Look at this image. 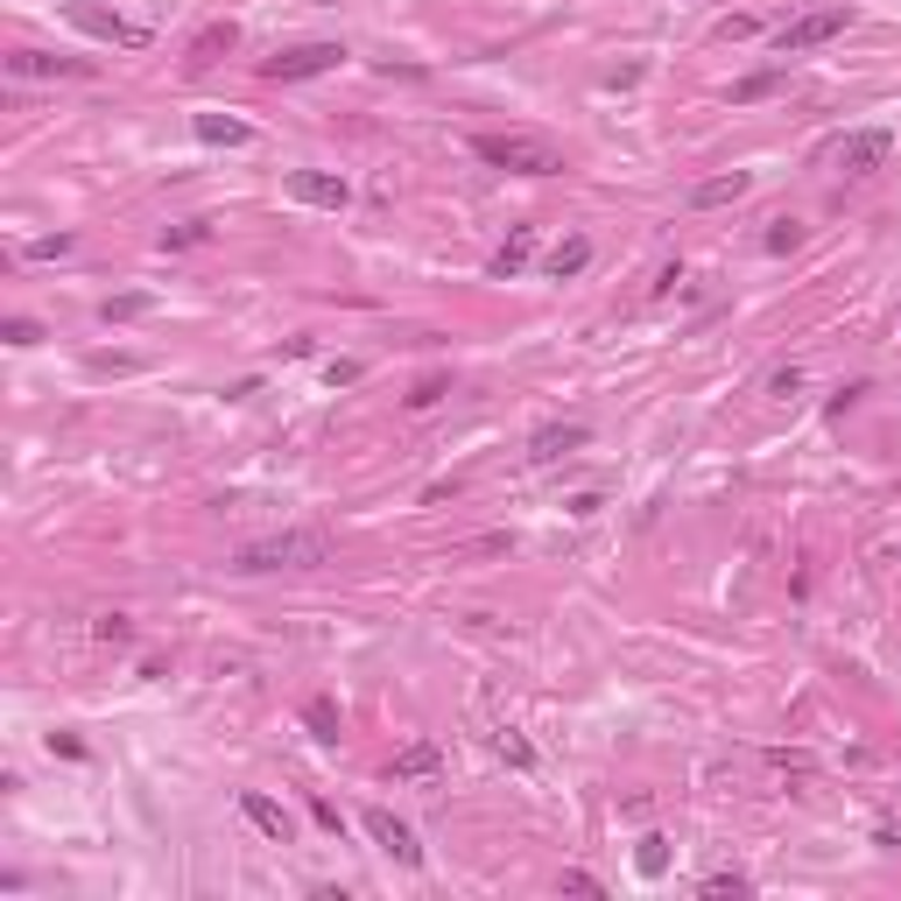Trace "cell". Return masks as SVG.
I'll use <instances>...</instances> for the list:
<instances>
[{
	"instance_id": "cell-1",
	"label": "cell",
	"mask_w": 901,
	"mask_h": 901,
	"mask_svg": "<svg viewBox=\"0 0 901 901\" xmlns=\"http://www.w3.org/2000/svg\"><path fill=\"white\" fill-rule=\"evenodd\" d=\"M332 557V529H282V535H261L233 557L239 578H261V570H310Z\"/></svg>"
},
{
	"instance_id": "cell-2",
	"label": "cell",
	"mask_w": 901,
	"mask_h": 901,
	"mask_svg": "<svg viewBox=\"0 0 901 901\" xmlns=\"http://www.w3.org/2000/svg\"><path fill=\"white\" fill-rule=\"evenodd\" d=\"M472 156L479 162H493V170H507V176H557L564 170V156H557V141L550 134H472Z\"/></svg>"
},
{
	"instance_id": "cell-3",
	"label": "cell",
	"mask_w": 901,
	"mask_h": 901,
	"mask_svg": "<svg viewBox=\"0 0 901 901\" xmlns=\"http://www.w3.org/2000/svg\"><path fill=\"white\" fill-rule=\"evenodd\" d=\"M338 64H345L338 42H289V50H275L261 64V78L268 85H304V78H324V71H338Z\"/></svg>"
},
{
	"instance_id": "cell-4",
	"label": "cell",
	"mask_w": 901,
	"mask_h": 901,
	"mask_svg": "<svg viewBox=\"0 0 901 901\" xmlns=\"http://www.w3.org/2000/svg\"><path fill=\"white\" fill-rule=\"evenodd\" d=\"M852 28V8H810L795 14L789 28H775V57H803V50H824L831 36H846Z\"/></svg>"
},
{
	"instance_id": "cell-5",
	"label": "cell",
	"mask_w": 901,
	"mask_h": 901,
	"mask_svg": "<svg viewBox=\"0 0 901 901\" xmlns=\"http://www.w3.org/2000/svg\"><path fill=\"white\" fill-rule=\"evenodd\" d=\"M64 22L85 28V36H99V42H120V50H141V42H148L141 22H127V14H113V8H99V0H71Z\"/></svg>"
},
{
	"instance_id": "cell-6",
	"label": "cell",
	"mask_w": 901,
	"mask_h": 901,
	"mask_svg": "<svg viewBox=\"0 0 901 901\" xmlns=\"http://www.w3.org/2000/svg\"><path fill=\"white\" fill-rule=\"evenodd\" d=\"M282 190H289L296 205H310V212H345V205H353V184L332 176V170H289Z\"/></svg>"
},
{
	"instance_id": "cell-7",
	"label": "cell",
	"mask_w": 901,
	"mask_h": 901,
	"mask_svg": "<svg viewBox=\"0 0 901 901\" xmlns=\"http://www.w3.org/2000/svg\"><path fill=\"white\" fill-rule=\"evenodd\" d=\"M888 156H894V134L888 127H860V134H846V148H838V170L846 176H874V170H888Z\"/></svg>"
},
{
	"instance_id": "cell-8",
	"label": "cell",
	"mask_w": 901,
	"mask_h": 901,
	"mask_svg": "<svg viewBox=\"0 0 901 901\" xmlns=\"http://www.w3.org/2000/svg\"><path fill=\"white\" fill-rule=\"evenodd\" d=\"M359 824H367V838H373V846H381L395 866H423V846H416V831L395 817V810H367Z\"/></svg>"
},
{
	"instance_id": "cell-9",
	"label": "cell",
	"mask_w": 901,
	"mask_h": 901,
	"mask_svg": "<svg viewBox=\"0 0 901 901\" xmlns=\"http://www.w3.org/2000/svg\"><path fill=\"white\" fill-rule=\"evenodd\" d=\"M8 78H92L85 57H42V50H14L8 57Z\"/></svg>"
},
{
	"instance_id": "cell-10",
	"label": "cell",
	"mask_w": 901,
	"mask_h": 901,
	"mask_svg": "<svg viewBox=\"0 0 901 901\" xmlns=\"http://www.w3.org/2000/svg\"><path fill=\"white\" fill-rule=\"evenodd\" d=\"M437 775H444L437 740H409L395 761H387V782H437Z\"/></svg>"
},
{
	"instance_id": "cell-11",
	"label": "cell",
	"mask_w": 901,
	"mask_h": 901,
	"mask_svg": "<svg viewBox=\"0 0 901 901\" xmlns=\"http://www.w3.org/2000/svg\"><path fill=\"white\" fill-rule=\"evenodd\" d=\"M239 810H247V824H254V831H268V838H275V846H289V838H296V817H289V810L275 803V795L247 789V795H239Z\"/></svg>"
},
{
	"instance_id": "cell-12",
	"label": "cell",
	"mask_w": 901,
	"mask_h": 901,
	"mask_svg": "<svg viewBox=\"0 0 901 901\" xmlns=\"http://www.w3.org/2000/svg\"><path fill=\"white\" fill-rule=\"evenodd\" d=\"M584 437H592L584 423H543V430L529 437V458H535V465H557V458H570V450H584Z\"/></svg>"
},
{
	"instance_id": "cell-13",
	"label": "cell",
	"mask_w": 901,
	"mask_h": 901,
	"mask_svg": "<svg viewBox=\"0 0 901 901\" xmlns=\"http://www.w3.org/2000/svg\"><path fill=\"white\" fill-rule=\"evenodd\" d=\"M233 42H239V28H233V22H205L198 36H190V50H184V71H212L219 57L233 50Z\"/></svg>"
},
{
	"instance_id": "cell-14",
	"label": "cell",
	"mask_w": 901,
	"mask_h": 901,
	"mask_svg": "<svg viewBox=\"0 0 901 901\" xmlns=\"http://www.w3.org/2000/svg\"><path fill=\"white\" fill-rule=\"evenodd\" d=\"M746 190H754V176H746V170H726V176H704V184H690V205H698V212H718V205H740Z\"/></svg>"
},
{
	"instance_id": "cell-15",
	"label": "cell",
	"mask_w": 901,
	"mask_h": 901,
	"mask_svg": "<svg viewBox=\"0 0 901 901\" xmlns=\"http://www.w3.org/2000/svg\"><path fill=\"white\" fill-rule=\"evenodd\" d=\"M529 261H535V225H515V233L493 247V261H486V268H493V282H515Z\"/></svg>"
},
{
	"instance_id": "cell-16",
	"label": "cell",
	"mask_w": 901,
	"mask_h": 901,
	"mask_svg": "<svg viewBox=\"0 0 901 901\" xmlns=\"http://www.w3.org/2000/svg\"><path fill=\"white\" fill-rule=\"evenodd\" d=\"M584 261H592V239L570 233V239H557V247L543 254V275L550 282H570V275H584Z\"/></svg>"
},
{
	"instance_id": "cell-17",
	"label": "cell",
	"mask_w": 901,
	"mask_h": 901,
	"mask_svg": "<svg viewBox=\"0 0 901 901\" xmlns=\"http://www.w3.org/2000/svg\"><path fill=\"white\" fill-rule=\"evenodd\" d=\"M190 127H198V141H212V148H247L254 141V127H247V120H233V113H198Z\"/></svg>"
},
{
	"instance_id": "cell-18",
	"label": "cell",
	"mask_w": 901,
	"mask_h": 901,
	"mask_svg": "<svg viewBox=\"0 0 901 901\" xmlns=\"http://www.w3.org/2000/svg\"><path fill=\"white\" fill-rule=\"evenodd\" d=\"M304 726H310V740L338 746V704H332V698H310V704H304Z\"/></svg>"
},
{
	"instance_id": "cell-19",
	"label": "cell",
	"mask_w": 901,
	"mask_h": 901,
	"mask_svg": "<svg viewBox=\"0 0 901 901\" xmlns=\"http://www.w3.org/2000/svg\"><path fill=\"white\" fill-rule=\"evenodd\" d=\"M148 310H156V296L127 289V296H107V304H99V318H107V324H134V318H148Z\"/></svg>"
},
{
	"instance_id": "cell-20",
	"label": "cell",
	"mask_w": 901,
	"mask_h": 901,
	"mask_svg": "<svg viewBox=\"0 0 901 901\" xmlns=\"http://www.w3.org/2000/svg\"><path fill=\"white\" fill-rule=\"evenodd\" d=\"M634 874L641 880H663L669 874V838H641V846H634Z\"/></svg>"
},
{
	"instance_id": "cell-21",
	"label": "cell",
	"mask_w": 901,
	"mask_h": 901,
	"mask_svg": "<svg viewBox=\"0 0 901 901\" xmlns=\"http://www.w3.org/2000/svg\"><path fill=\"white\" fill-rule=\"evenodd\" d=\"M444 395H450V373H423V381L409 387V409H437Z\"/></svg>"
},
{
	"instance_id": "cell-22",
	"label": "cell",
	"mask_w": 901,
	"mask_h": 901,
	"mask_svg": "<svg viewBox=\"0 0 901 901\" xmlns=\"http://www.w3.org/2000/svg\"><path fill=\"white\" fill-rule=\"evenodd\" d=\"M698 894H704V901H740V894H746V874H704Z\"/></svg>"
},
{
	"instance_id": "cell-23",
	"label": "cell",
	"mask_w": 901,
	"mask_h": 901,
	"mask_svg": "<svg viewBox=\"0 0 901 901\" xmlns=\"http://www.w3.org/2000/svg\"><path fill=\"white\" fill-rule=\"evenodd\" d=\"M493 746H501V761H507V768H521V775L535 768V746L521 740V732H501V740H493Z\"/></svg>"
},
{
	"instance_id": "cell-24",
	"label": "cell",
	"mask_w": 901,
	"mask_h": 901,
	"mask_svg": "<svg viewBox=\"0 0 901 901\" xmlns=\"http://www.w3.org/2000/svg\"><path fill=\"white\" fill-rule=\"evenodd\" d=\"M78 247V233H50V239H28V261H64Z\"/></svg>"
},
{
	"instance_id": "cell-25",
	"label": "cell",
	"mask_w": 901,
	"mask_h": 901,
	"mask_svg": "<svg viewBox=\"0 0 901 901\" xmlns=\"http://www.w3.org/2000/svg\"><path fill=\"white\" fill-rule=\"evenodd\" d=\"M795 247H803V225H795V219H775L768 225V254H795Z\"/></svg>"
},
{
	"instance_id": "cell-26",
	"label": "cell",
	"mask_w": 901,
	"mask_h": 901,
	"mask_svg": "<svg viewBox=\"0 0 901 901\" xmlns=\"http://www.w3.org/2000/svg\"><path fill=\"white\" fill-rule=\"evenodd\" d=\"M0 338L28 353V345H42V324H36V318H8V324H0Z\"/></svg>"
},
{
	"instance_id": "cell-27",
	"label": "cell",
	"mask_w": 901,
	"mask_h": 901,
	"mask_svg": "<svg viewBox=\"0 0 901 901\" xmlns=\"http://www.w3.org/2000/svg\"><path fill=\"white\" fill-rule=\"evenodd\" d=\"M768 395L775 402H795V395H803V373H795V367H775L768 373Z\"/></svg>"
},
{
	"instance_id": "cell-28",
	"label": "cell",
	"mask_w": 901,
	"mask_h": 901,
	"mask_svg": "<svg viewBox=\"0 0 901 901\" xmlns=\"http://www.w3.org/2000/svg\"><path fill=\"white\" fill-rule=\"evenodd\" d=\"M768 92H775V71H754V78L732 85V99H740V107H746V99H768Z\"/></svg>"
},
{
	"instance_id": "cell-29",
	"label": "cell",
	"mask_w": 901,
	"mask_h": 901,
	"mask_svg": "<svg viewBox=\"0 0 901 901\" xmlns=\"http://www.w3.org/2000/svg\"><path fill=\"white\" fill-rule=\"evenodd\" d=\"M92 634H99V641H113V649H127V641H134V620H120V613H107V620H99Z\"/></svg>"
},
{
	"instance_id": "cell-30",
	"label": "cell",
	"mask_w": 901,
	"mask_h": 901,
	"mask_svg": "<svg viewBox=\"0 0 901 901\" xmlns=\"http://www.w3.org/2000/svg\"><path fill=\"white\" fill-rule=\"evenodd\" d=\"M754 14H726V22H718V36H726V42H746V36H754Z\"/></svg>"
},
{
	"instance_id": "cell-31",
	"label": "cell",
	"mask_w": 901,
	"mask_h": 901,
	"mask_svg": "<svg viewBox=\"0 0 901 901\" xmlns=\"http://www.w3.org/2000/svg\"><path fill=\"white\" fill-rule=\"evenodd\" d=\"M198 239H205V225L190 219V225H170V233H162V247H198Z\"/></svg>"
},
{
	"instance_id": "cell-32",
	"label": "cell",
	"mask_w": 901,
	"mask_h": 901,
	"mask_svg": "<svg viewBox=\"0 0 901 901\" xmlns=\"http://www.w3.org/2000/svg\"><path fill=\"white\" fill-rule=\"evenodd\" d=\"M324 381H332V387H353L359 381V359H332V367H324Z\"/></svg>"
},
{
	"instance_id": "cell-33",
	"label": "cell",
	"mask_w": 901,
	"mask_h": 901,
	"mask_svg": "<svg viewBox=\"0 0 901 901\" xmlns=\"http://www.w3.org/2000/svg\"><path fill=\"white\" fill-rule=\"evenodd\" d=\"M598 507H606V493H570V515H578V521H592Z\"/></svg>"
},
{
	"instance_id": "cell-34",
	"label": "cell",
	"mask_w": 901,
	"mask_h": 901,
	"mask_svg": "<svg viewBox=\"0 0 901 901\" xmlns=\"http://www.w3.org/2000/svg\"><path fill=\"white\" fill-rule=\"evenodd\" d=\"M50 754H64V761H85V740H71V732H50Z\"/></svg>"
},
{
	"instance_id": "cell-35",
	"label": "cell",
	"mask_w": 901,
	"mask_h": 901,
	"mask_svg": "<svg viewBox=\"0 0 901 901\" xmlns=\"http://www.w3.org/2000/svg\"><path fill=\"white\" fill-rule=\"evenodd\" d=\"M874 846H880V852H901V824H880V831H874Z\"/></svg>"
},
{
	"instance_id": "cell-36",
	"label": "cell",
	"mask_w": 901,
	"mask_h": 901,
	"mask_svg": "<svg viewBox=\"0 0 901 901\" xmlns=\"http://www.w3.org/2000/svg\"><path fill=\"white\" fill-rule=\"evenodd\" d=\"M332 8H338V0H332Z\"/></svg>"
}]
</instances>
